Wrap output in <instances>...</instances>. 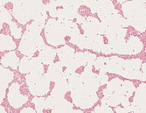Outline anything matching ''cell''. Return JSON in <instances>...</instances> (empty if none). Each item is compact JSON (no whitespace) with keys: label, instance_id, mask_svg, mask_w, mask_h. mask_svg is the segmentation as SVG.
I'll list each match as a JSON object with an SVG mask.
<instances>
[{"label":"cell","instance_id":"39","mask_svg":"<svg viewBox=\"0 0 146 113\" xmlns=\"http://www.w3.org/2000/svg\"><path fill=\"white\" fill-rule=\"evenodd\" d=\"M98 79H99V83L100 85H104V84H107L109 82V76L106 74L99 73L98 74Z\"/></svg>","mask_w":146,"mask_h":113},{"label":"cell","instance_id":"27","mask_svg":"<svg viewBox=\"0 0 146 113\" xmlns=\"http://www.w3.org/2000/svg\"><path fill=\"white\" fill-rule=\"evenodd\" d=\"M136 90V87L133 83L131 82H129V81H123L121 86L119 87V91L121 92V94L123 96H126V97H130L132 96V94L134 93V91Z\"/></svg>","mask_w":146,"mask_h":113},{"label":"cell","instance_id":"20","mask_svg":"<svg viewBox=\"0 0 146 113\" xmlns=\"http://www.w3.org/2000/svg\"><path fill=\"white\" fill-rule=\"evenodd\" d=\"M49 65L50 66L48 68V71L46 75L51 82H55L59 78L60 75L62 73L64 65L60 62H58L56 63H51Z\"/></svg>","mask_w":146,"mask_h":113},{"label":"cell","instance_id":"10","mask_svg":"<svg viewBox=\"0 0 146 113\" xmlns=\"http://www.w3.org/2000/svg\"><path fill=\"white\" fill-rule=\"evenodd\" d=\"M145 83H141L136 91L133 102L130 104L131 112L145 113Z\"/></svg>","mask_w":146,"mask_h":113},{"label":"cell","instance_id":"24","mask_svg":"<svg viewBox=\"0 0 146 113\" xmlns=\"http://www.w3.org/2000/svg\"><path fill=\"white\" fill-rule=\"evenodd\" d=\"M15 48L16 44L11 37L5 34H0V51L14 50Z\"/></svg>","mask_w":146,"mask_h":113},{"label":"cell","instance_id":"33","mask_svg":"<svg viewBox=\"0 0 146 113\" xmlns=\"http://www.w3.org/2000/svg\"><path fill=\"white\" fill-rule=\"evenodd\" d=\"M46 12L50 14L51 17L57 18V6L54 2L50 1L47 5H46Z\"/></svg>","mask_w":146,"mask_h":113},{"label":"cell","instance_id":"49","mask_svg":"<svg viewBox=\"0 0 146 113\" xmlns=\"http://www.w3.org/2000/svg\"><path fill=\"white\" fill-rule=\"evenodd\" d=\"M136 1H137V2H140V3H143V4H145V0H136Z\"/></svg>","mask_w":146,"mask_h":113},{"label":"cell","instance_id":"7","mask_svg":"<svg viewBox=\"0 0 146 113\" xmlns=\"http://www.w3.org/2000/svg\"><path fill=\"white\" fill-rule=\"evenodd\" d=\"M19 72L21 74L39 73L44 74V66L38 57L24 56L19 62Z\"/></svg>","mask_w":146,"mask_h":113},{"label":"cell","instance_id":"18","mask_svg":"<svg viewBox=\"0 0 146 113\" xmlns=\"http://www.w3.org/2000/svg\"><path fill=\"white\" fill-rule=\"evenodd\" d=\"M56 55V50L51 47L45 46L40 51H39V55L38 57L40 60L43 64H51L54 62V60Z\"/></svg>","mask_w":146,"mask_h":113},{"label":"cell","instance_id":"19","mask_svg":"<svg viewBox=\"0 0 146 113\" xmlns=\"http://www.w3.org/2000/svg\"><path fill=\"white\" fill-rule=\"evenodd\" d=\"M104 47L103 37L101 34H96L88 37V49H92L96 53H102Z\"/></svg>","mask_w":146,"mask_h":113},{"label":"cell","instance_id":"12","mask_svg":"<svg viewBox=\"0 0 146 113\" xmlns=\"http://www.w3.org/2000/svg\"><path fill=\"white\" fill-rule=\"evenodd\" d=\"M82 80V86L86 89L92 90V91H97L100 86L98 74L91 72H82V75H80Z\"/></svg>","mask_w":146,"mask_h":113},{"label":"cell","instance_id":"41","mask_svg":"<svg viewBox=\"0 0 146 113\" xmlns=\"http://www.w3.org/2000/svg\"><path fill=\"white\" fill-rule=\"evenodd\" d=\"M145 67H146V63L142 62L141 68H140V72H141V81H143V82H144L146 79V77H145Z\"/></svg>","mask_w":146,"mask_h":113},{"label":"cell","instance_id":"31","mask_svg":"<svg viewBox=\"0 0 146 113\" xmlns=\"http://www.w3.org/2000/svg\"><path fill=\"white\" fill-rule=\"evenodd\" d=\"M10 25V29H11V35L14 37L15 39H19L21 38L22 36V29L19 27H18L17 24L15 22H13L12 20L8 24Z\"/></svg>","mask_w":146,"mask_h":113},{"label":"cell","instance_id":"8","mask_svg":"<svg viewBox=\"0 0 146 113\" xmlns=\"http://www.w3.org/2000/svg\"><path fill=\"white\" fill-rule=\"evenodd\" d=\"M82 28L86 37H91L96 34L103 35L102 23L94 17H85V20L82 24Z\"/></svg>","mask_w":146,"mask_h":113},{"label":"cell","instance_id":"3","mask_svg":"<svg viewBox=\"0 0 146 113\" xmlns=\"http://www.w3.org/2000/svg\"><path fill=\"white\" fill-rule=\"evenodd\" d=\"M41 28L39 27L36 22H33L26 26L25 33L21 36V42L19 47V52L25 56L32 57L37 51L36 39L38 35H40Z\"/></svg>","mask_w":146,"mask_h":113},{"label":"cell","instance_id":"29","mask_svg":"<svg viewBox=\"0 0 146 113\" xmlns=\"http://www.w3.org/2000/svg\"><path fill=\"white\" fill-rule=\"evenodd\" d=\"M45 101L46 99L44 97H39V96H36L34 98H33V104H35V110L36 112L41 113L43 112V110H45Z\"/></svg>","mask_w":146,"mask_h":113},{"label":"cell","instance_id":"37","mask_svg":"<svg viewBox=\"0 0 146 113\" xmlns=\"http://www.w3.org/2000/svg\"><path fill=\"white\" fill-rule=\"evenodd\" d=\"M85 53H86V55H87V63H88V64H90V65H94L95 61H96V54L91 53L88 52V51H87V52H85Z\"/></svg>","mask_w":146,"mask_h":113},{"label":"cell","instance_id":"28","mask_svg":"<svg viewBox=\"0 0 146 113\" xmlns=\"http://www.w3.org/2000/svg\"><path fill=\"white\" fill-rule=\"evenodd\" d=\"M68 87H69V90L71 91L74 89H76L78 87L82 86V80L81 77H80V75L77 73H73L69 77H68Z\"/></svg>","mask_w":146,"mask_h":113},{"label":"cell","instance_id":"26","mask_svg":"<svg viewBox=\"0 0 146 113\" xmlns=\"http://www.w3.org/2000/svg\"><path fill=\"white\" fill-rule=\"evenodd\" d=\"M122 82H123V81L119 78H114L110 82H108L107 88L103 90V96H108L110 94H112L114 91L117 90L119 89V87L121 86Z\"/></svg>","mask_w":146,"mask_h":113},{"label":"cell","instance_id":"25","mask_svg":"<svg viewBox=\"0 0 146 113\" xmlns=\"http://www.w3.org/2000/svg\"><path fill=\"white\" fill-rule=\"evenodd\" d=\"M69 41L72 44L76 45L79 48L88 49V37H86L84 34H81V33L72 36Z\"/></svg>","mask_w":146,"mask_h":113},{"label":"cell","instance_id":"43","mask_svg":"<svg viewBox=\"0 0 146 113\" xmlns=\"http://www.w3.org/2000/svg\"><path fill=\"white\" fill-rule=\"evenodd\" d=\"M21 113H25V112H27V113H36V110L33 108H30V107H27V108H24L21 111Z\"/></svg>","mask_w":146,"mask_h":113},{"label":"cell","instance_id":"35","mask_svg":"<svg viewBox=\"0 0 146 113\" xmlns=\"http://www.w3.org/2000/svg\"><path fill=\"white\" fill-rule=\"evenodd\" d=\"M121 104L123 105V108L125 110V113L131 112V106H130V102L129 100V97L123 96L122 99H121Z\"/></svg>","mask_w":146,"mask_h":113},{"label":"cell","instance_id":"1","mask_svg":"<svg viewBox=\"0 0 146 113\" xmlns=\"http://www.w3.org/2000/svg\"><path fill=\"white\" fill-rule=\"evenodd\" d=\"M141 64L140 59L124 60L117 56L104 57V68L106 71L117 74L128 79L141 80Z\"/></svg>","mask_w":146,"mask_h":113},{"label":"cell","instance_id":"14","mask_svg":"<svg viewBox=\"0 0 146 113\" xmlns=\"http://www.w3.org/2000/svg\"><path fill=\"white\" fill-rule=\"evenodd\" d=\"M52 111L54 113L59 112H74V105L67 101L64 97L54 98V104L52 108Z\"/></svg>","mask_w":146,"mask_h":113},{"label":"cell","instance_id":"47","mask_svg":"<svg viewBox=\"0 0 146 113\" xmlns=\"http://www.w3.org/2000/svg\"><path fill=\"white\" fill-rule=\"evenodd\" d=\"M74 112H75V113H82V110H74Z\"/></svg>","mask_w":146,"mask_h":113},{"label":"cell","instance_id":"46","mask_svg":"<svg viewBox=\"0 0 146 113\" xmlns=\"http://www.w3.org/2000/svg\"><path fill=\"white\" fill-rule=\"evenodd\" d=\"M6 110H5V108L2 105H0V113H5Z\"/></svg>","mask_w":146,"mask_h":113},{"label":"cell","instance_id":"15","mask_svg":"<svg viewBox=\"0 0 146 113\" xmlns=\"http://www.w3.org/2000/svg\"><path fill=\"white\" fill-rule=\"evenodd\" d=\"M143 48V45L139 38L136 36H130L126 42V54L134 55L140 53Z\"/></svg>","mask_w":146,"mask_h":113},{"label":"cell","instance_id":"13","mask_svg":"<svg viewBox=\"0 0 146 113\" xmlns=\"http://www.w3.org/2000/svg\"><path fill=\"white\" fill-rule=\"evenodd\" d=\"M54 82H55L54 88L52 89V91L51 93V96L52 97H54V98L64 97L66 93H67L68 91H70L69 87H68V79L64 76L63 73H61L60 75L59 78Z\"/></svg>","mask_w":146,"mask_h":113},{"label":"cell","instance_id":"42","mask_svg":"<svg viewBox=\"0 0 146 113\" xmlns=\"http://www.w3.org/2000/svg\"><path fill=\"white\" fill-rule=\"evenodd\" d=\"M74 19L76 20V23H77V24L82 25V24L83 23V21L85 20V17L82 16L81 14L77 13V14H76V16H75V18H74Z\"/></svg>","mask_w":146,"mask_h":113},{"label":"cell","instance_id":"6","mask_svg":"<svg viewBox=\"0 0 146 113\" xmlns=\"http://www.w3.org/2000/svg\"><path fill=\"white\" fill-rule=\"evenodd\" d=\"M71 96L74 105L81 109H89L98 101L96 91H92L83 86L71 90Z\"/></svg>","mask_w":146,"mask_h":113},{"label":"cell","instance_id":"16","mask_svg":"<svg viewBox=\"0 0 146 113\" xmlns=\"http://www.w3.org/2000/svg\"><path fill=\"white\" fill-rule=\"evenodd\" d=\"M56 53L59 55L60 62L64 65V67H67L68 65V63L74 59V49L70 47L68 45H65L63 47H61L60 49H57Z\"/></svg>","mask_w":146,"mask_h":113},{"label":"cell","instance_id":"22","mask_svg":"<svg viewBox=\"0 0 146 113\" xmlns=\"http://www.w3.org/2000/svg\"><path fill=\"white\" fill-rule=\"evenodd\" d=\"M77 11L68 7H63L62 9L57 10V18L60 20H74Z\"/></svg>","mask_w":146,"mask_h":113},{"label":"cell","instance_id":"32","mask_svg":"<svg viewBox=\"0 0 146 113\" xmlns=\"http://www.w3.org/2000/svg\"><path fill=\"white\" fill-rule=\"evenodd\" d=\"M74 60L80 66H85L87 64V55L85 52H77L74 55Z\"/></svg>","mask_w":146,"mask_h":113},{"label":"cell","instance_id":"2","mask_svg":"<svg viewBox=\"0 0 146 113\" xmlns=\"http://www.w3.org/2000/svg\"><path fill=\"white\" fill-rule=\"evenodd\" d=\"M122 9L129 25L135 27L141 33L145 31V4L130 0L123 4Z\"/></svg>","mask_w":146,"mask_h":113},{"label":"cell","instance_id":"45","mask_svg":"<svg viewBox=\"0 0 146 113\" xmlns=\"http://www.w3.org/2000/svg\"><path fill=\"white\" fill-rule=\"evenodd\" d=\"M9 2V0H0V6H2V5H5L6 3Z\"/></svg>","mask_w":146,"mask_h":113},{"label":"cell","instance_id":"21","mask_svg":"<svg viewBox=\"0 0 146 113\" xmlns=\"http://www.w3.org/2000/svg\"><path fill=\"white\" fill-rule=\"evenodd\" d=\"M112 53L126 54V41L124 39H117L109 43Z\"/></svg>","mask_w":146,"mask_h":113},{"label":"cell","instance_id":"38","mask_svg":"<svg viewBox=\"0 0 146 113\" xmlns=\"http://www.w3.org/2000/svg\"><path fill=\"white\" fill-rule=\"evenodd\" d=\"M45 46H46V44H45V42H44L42 37L40 35H38L37 37V39H36V47H37V50L40 51Z\"/></svg>","mask_w":146,"mask_h":113},{"label":"cell","instance_id":"30","mask_svg":"<svg viewBox=\"0 0 146 113\" xmlns=\"http://www.w3.org/2000/svg\"><path fill=\"white\" fill-rule=\"evenodd\" d=\"M12 20L11 13L4 7V5L0 6V21H2L3 23H7L9 24Z\"/></svg>","mask_w":146,"mask_h":113},{"label":"cell","instance_id":"34","mask_svg":"<svg viewBox=\"0 0 146 113\" xmlns=\"http://www.w3.org/2000/svg\"><path fill=\"white\" fill-rule=\"evenodd\" d=\"M93 112H106V113H113V110L106 104L102 103V105L97 106Z\"/></svg>","mask_w":146,"mask_h":113},{"label":"cell","instance_id":"23","mask_svg":"<svg viewBox=\"0 0 146 113\" xmlns=\"http://www.w3.org/2000/svg\"><path fill=\"white\" fill-rule=\"evenodd\" d=\"M59 20L61 22V24L64 27L66 35L72 37V36H74V35L80 33V30L78 28L77 23H75L72 20H60V19H59Z\"/></svg>","mask_w":146,"mask_h":113},{"label":"cell","instance_id":"40","mask_svg":"<svg viewBox=\"0 0 146 113\" xmlns=\"http://www.w3.org/2000/svg\"><path fill=\"white\" fill-rule=\"evenodd\" d=\"M80 67H81V66H80V65L78 64V62L74 60V59L68 63V65L67 66L68 68H69L70 70H72V71H74V72H75V70L78 69Z\"/></svg>","mask_w":146,"mask_h":113},{"label":"cell","instance_id":"11","mask_svg":"<svg viewBox=\"0 0 146 113\" xmlns=\"http://www.w3.org/2000/svg\"><path fill=\"white\" fill-rule=\"evenodd\" d=\"M14 73L11 70L6 69L4 66L0 65V104L5 96V90L9 83L13 80Z\"/></svg>","mask_w":146,"mask_h":113},{"label":"cell","instance_id":"4","mask_svg":"<svg viewBox=\"0 0 146 113\" xmlns=\"http://www.w3.org/2000/svg\"><path fill=\"white\" fill-rule=\"evenodd\" d=\"M26 84L30 93L36 96H42L48 93L50 87V79L46 74L29 73L25 76Z\"/></svg>","mask_w":146,"mask_h":113},{"label":"cell","instance_id":"17","mask_svg":"<svg viewBox=\"0 0 146 113\" xmlns=\"http://www.w3.org/2000/svg\"><path fill=\"white\" fill-rule=\"evenodd\" d=\"M1 65L5 68L10 67L12 69L16 70L19 65V58L17 56L15 51H11L5 53L1 59Z\"/></svg>","mask_w":146,"mask_h":113},{"label":"cell","instance_id":"5","mask_svg":"<svg viewBox=\"0 0 146 113\" xmlns=\"http://www.w3.org/2000/svg\"><path fill=\"white\" fill-rule=\"evenodd\" d=\"M45 33L46 40L50 45L58 47L60 45L66 44L64 38L67 35H66V32L61 22L59 19L56 20L54 18L50 19L45 27Z\"/></svg>","mask_w":146,"mask_h":113},{"label":"cell","instance_id":"9","mask_svg":"<svg viewBox=\"0 0 146 113\" xmlns=\"http://www.w3.org/2000/svg\"><path fill=\"white\" fill-rule=\"evenodd\" d=\"M8 102L11 105V107L19 109L24 104H25L28 101L27 96H24L19 91V85L15 82L11 84V86L9 88V93L7 95Z\"/></svg>","mask_w":146,"mask_h":113},{"label":"cell","instance_id":"44","mask_svg":"<svg viewBox=\"0 0 146 113\" xmlns=\"http://www.w3.org/2000/svg\"><path fill=\"white\" fill-rule=\"evenodd\" d=\"M115 112H118V113H122V112H125V110L124 108H121V107H118V106H115Z\"/></svg>","mask_w":146,"mask_h":113},{"label":"cell","instance_id":"50","mask_svg":"<svg viewBox=\"0 0 146 113\" xmlns=\"http://www.w3.org/2000/svg\"><path fill=\"white\" fill-rule=\"evenodd\" d=\"M125 1H126V0H118V2H119V3H123V4Z\"/></svg>","mask_w":146,"mask_h":113},{"label":"cell","instance_id":"36","mask_svg":"<svg viewBox=\"0 0 146 113\" xmlns=\"http://www.w3.org/2000/svg\"><path fill=\"white\" fill-rule=\"evenodd\" d=\"M54 104V97L52 96H48L45 101V110H52Z\"/></svg>","mask_w":146,"mask_h":113},{"label":"cell","instance_id":"48","mask_svg":"<svg viewBox=\"0 0 146 113\" xmlns=\"http://www.w3.org/2000/svg\"><path fill=\"white\" fill-rule=\"evenodd\" d=\"M3 22L2 21H0V31H1V29H2V28H3Z\"/></svg>","mask_w":146,"mask_h":113}]
</instances>
